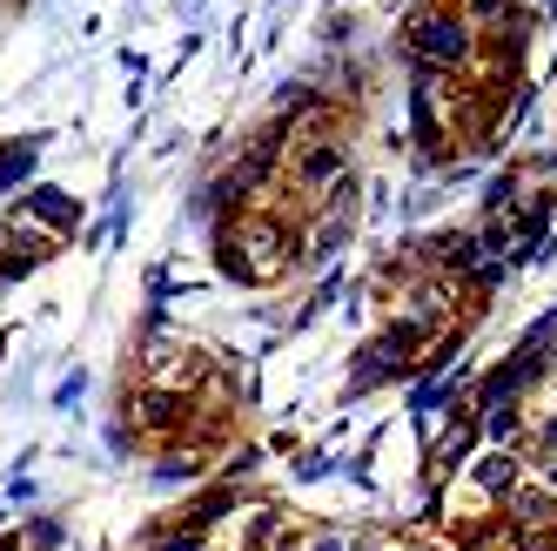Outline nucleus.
<instances>
[{
  "label": "nucleus",
  "instance_id": "obj_5",
  "mask_svg": "<svg viewBox=\"0 0 557 551\" xmlns=\"http://www.w3.org/2000/svg\"><path fill=\"white\" fill-rule=\"evenodd\" d=\"M497 511L510 518V531H550L557 525V485H544L537 470H524V485H517Z\"/></svg>",
  "mask_w": 557,
  "mask_h": 551
},
{
  "label": "nucleus",
  "instance_id": "obj_12",
  "mask_svg": "<svg viewBox=\"0 0 557 551\" xmlns=\"http://www.w3.org/2000/svg\"><path fill=\"white\" fill-rule=\"evenodd\" d=\"M0 551H21V544H0Z\"/></svg>",
  "mask_w": 557,
  "mask_h": 551
},
{
  "label": "nucleus",
  "instance_id": "obj_8",
  "mask_svg": "<svg viewBox=\"0 0 557 551\" xmlns=\"http://www.w3.org/2000/svg\"><path fill=\"white\" fill-rule=\"evenodd\" d=\"M27 209L41 216V222H54V229H67V222H74V209L61 203V195H48V188H34V195H27Z\"/></svg>",
  "mask_w": 557,
  "mask_h": 551
},
{
  "label": "nucleus",
  "instance_id": "obj_6",
  "mask_svg": "<svg viewBox=\"0 0 557 551\" xmlns=\"http://www.w3.org/2000/svg\"><path fill=\"white\" fill-rule=\"evenodd\" d=\"M135 417H141L148 430H182V424H188V390H169V383L141 390V397H135Z\"/></svg>",
  "mask_w": 557,
  "mask_h": 551
},
{
  "label": "nucleus",
  "instance_id": "obj_7",
  "mask_svg": "<svg viewBox=\"0 0 557 551\" xmlns=\"http://www.w3.org/2000/svg\"><path fill=\"white\" fill-rule=\"evenodd\" d=\"M524 457H557V404L531 417V444H524Z\"/></svg>",
  "mask_w": 557,
  "mask_h": 551
},
{
  "label": "nucleus",
  "instance_id": "obj_9",
  "mask_svg": "<svg viewBox=\"0 0 557 551\" xmlns=\"http://www.w3.org/2000/svg\"><path fill=\"white\" fill-rule=\"evenodd\" d=\"M302 551H356V538H349V531H309Z\"/></svg>",
  "mask_w": 557,
  "mask_h": 551
},
{
  "label": "nucleus",
  "instance_id": "obj_10",
  "mask_svg": "<svg viewBox=\"0 0 557 551\" xmlns=\"http://www.w3.org/2000/svg\"><path fill=\"white\" fill-rule=\"evenodd\" d=\"M517 551H557V525L550 531H517Z\"/></svg>",
  "mask_w": 557,
  "mask_h": 551
},
{
  "label": "nucleus",
  "instance_id": "obj_1",
  "mask_svg": "<svg viewBox=\"0 0 557 551\" xmlns=\"http://www.w3.org/2000/svg\"><path fill=\"white\" fill-rule=\"evenodd\" d=\"M404 48L417 68H444V74H476L484 68V34L470 27V14L457 0H436V8H417L410 27H404Z\"/></svg>",
  "mask_w": 557,
  "mask_h": 551
},
{
  "label": "nucleus",
  "instance_id": "obj_3",
  "mask_svg": "<svg viewBox=\"0 0 557 551\" xmlns=\"http://www.w3.org/2000/svg\"><path fill=\"white\" fill-rule=\"evenodd\" d=\"M289 182L309 195V203H330V195H336V182H349V142H343V135H323V128L296 135Z\"/></svg>",
  "mask_w": 557,
  "mask_h": 551
},
{
  "label": "nucleus",
  "instance_id": "obj_4",
  "mask_svg": "<svg viewBox=\"0 0 557 551\" xmlns=\"http://www.w3.org/2000/svg\"><path fill=\"white\" fill-rule=\"evenodd\" d=\"M524 451H497V444H476L470 457H463V485L476 491V504H484V511H497L517 485H524Z\"/></svg>",
  "mask_w": 557,
  "mask_h": 551
},
{
  "label": "nucleus",
  "instance_id": "obj_2",
  "mask_svg": "<svg viewBox=\"0 0 557 551\" xmlns=\"http://www.w3.org/2000/svg\"><path fill=\"white\" fill-rule=\"evenodd\" d=\"M289 229L275 222V216H249L243 229L228 235V249H222V262L243 276V283H269V276H283L289 269Z\"/></svg>",
  "mask_w": 557,
  "mask_h": 551
},
{
  "label": "nucleus",
  "instance_id": "obj_11",
  "mask_svg": "<svg viewBox=\"0 0 557 551\" xmlns=\"http://www.w3.org/2000/svg\"><path fill=\"white\" fill-rule=\"evenodd\" d=\"M417 551H457V544H417Z\"/></svg>",
  "mask_w": 557,
  "mask_h": 551
}]
</instances>
